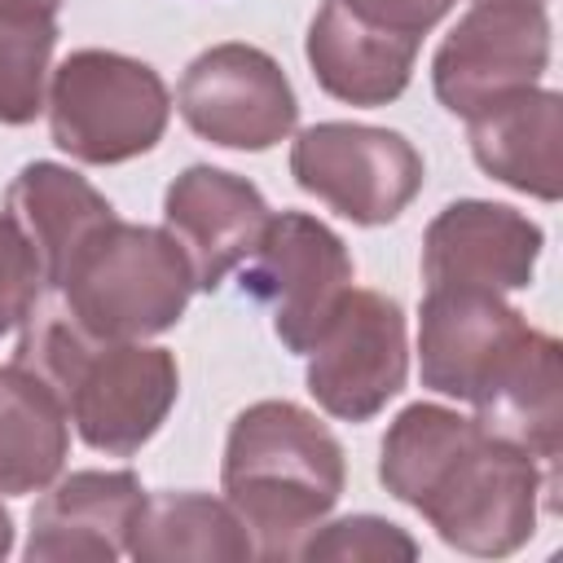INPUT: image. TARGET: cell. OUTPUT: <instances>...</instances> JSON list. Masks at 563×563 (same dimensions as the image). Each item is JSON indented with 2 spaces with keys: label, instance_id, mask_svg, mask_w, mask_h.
<instances>
[{
  "label": "cell",
  "instance_id": "cell-1",
  "mask_svg": "<svg viewBox=\"0 0 563 563\" xmlns=\"http://www.w3.org/2000/svg\"><path fill=\"white\" fill-rule=\"evenodd\" d=\"M383 488L418 510L435 537L475 559H506L537 532L541 497L554 506L559 475L523 449L488 435L449 405H405L378 444Z\"/></svg>",
  "mask_w": 563,
  "mask_h": 563
},
{
  "label": "cell",
  "instance_id": "cell-22",
  "mask_svg": "<svg viewBox=\"0 0 563 563\" xmlns=\"http://www.w3.org/2000/svg\"><path fill=\"white\" fill-rule=\"evenodd\" d=\"M295 559H308V563H409L418 559V541L383 519V515H347V519H334V523H317L303 541H299V554Z\"/></svg>",
  "mask_w": 563,
  "mask_h": 563
},
{
  "label": "cell",
  "instance_id": "cell-17",
  "mask_svg": "<svg viewBox=\"0 0 563 563\" xmlns=\"http://www.w3.org/2000/svg\"><path fill=\"white\" fill-rule=\"evenodd\" d=\"M475 422L537 457L550 475H559V453H563V352L559 339L537 330L523 356L497 378V387L471 405Z\"/></svg>",
  "mask_w": 563,
  "mask_h": 563
},
{
  "label": "cell",
  "instance_id": "cell-21",
  "mask_svg": "<svg viewBox=\"0 0 563 563\" xmlns=\"http://www.w3.org/2000/svg\"><path fill=\"white\" fill-rule=\"evenodd\" d=\"M57 18L0 13V123L22 128L44 110V84L53 75Z\"/></svg>",
  "mask_w": 563,
  "mask_h": 563
},
{
  "label": "cell",
  "instance_id": "cell-26",
  "mask_svg": "<svg viewBox=\"0 0 563 563\" xmlns=\"http://www.w3.org/2000/svg\"><path fill=\"white\" fill-rule=\"evenodd\" d=\"M13 554V515L0 506V559Z\"/></svg>",
  "mask_w": 563,
  "mask_h": 563
},
{
  "label": "cell",
  "instance_id": "cell-18",
  "mask_svg": "<svg viewBox=\"0 0 563 563\" xmlns=\"http://www.w3.org/2000/svg\"><path fill=\"white\" fill-rule=\"evenodd\" d=\"M4 211L18 220V229L26 233V242L40 255V273H44V290L62 277L66 260L75 255V246L114 216L110 198L88 185L79 172H70L66 163H48L35 158L26 163L9 189H4Z\"/></svg>",
  "mask_w": 563,
  "mask_h": 563
},
{
  "label": "cell",
  "instance_id": "cell-13",
  "mask_svg": "<svg viewBox=\"0 0 563 563\" xmlns=\"http://www.w3.org/2000/svg\"><path fill=\"white\" fill-rule=\"evenodd\" d=\"M264 194L224 167L194 163L185 167L163 194V229L176 238L194 268V290H220L229 273L246 264L264 224H268Z\"/></svg>",
  "mask_w": 563,
  "mask_h": 563
},
{
  "label": "cell",
  "instance_id": "cell-19",
  "mask_svg": "<svg viewBox=\"0 0 563 563\" xmlns=\"http://www.w3.org/2000/svg\"><path fill=\"white\" fill-rule=\"evenodd\" d=\"M70 453V418L57 391L22 369L0 365V497L48 488Z\"/></svg>",
  "mask_w": 563,
  "mask_h": 563
},
{
  "label": "cell",
  "instance_id": "cell-9",
  "mask_svg": "<svg viewBox=\"0 0 563 563\" xmlns=\"http://www.w3.org/2000/svg\"><path fill=\"white\" fill-rule=\"evenodd\" d=\"M550 66V13L537 0H475L431 57L435 101L471 119L497 97L541 84Z\"/></svg>",
  "mask_w": 563,
  "mask_h": 563
},
{
  "label": "cell",
  "instance_id": "cell-12",
  "mask_svg": "<svg viewBox=\"0 0 563 563\" xmlns=\"http://www.w3.org/2000/svg\"><path fill=\"white\" fill-rule=\"evenodd\" d=\"M541 246L545 233L523 211L488 198H457L440 207L422 233V282L510 295L532 286Z\"/></svg>",
  "mask_w": 563,
  "mask_h": 563
},
{
  "label": "cell",
  "instance_id": "cell-2",
  "mask_svg": "<svg viewBox=\"0 0 563 563\" xmlns=\"http://www.w3.org/2000/svg\"><path fill=\"white\" fill-rule=\"evenodd\" d=\"M13 361L44 378L79 440L110 457L141 453L180 396V369L167 347L88 339L48 290L22 317Z\"/></svg>",
  "mask_w": 563,
  "mask_h": 563
},
{
  "label": "cell",
  "instance_id": "cell-14",
  "mask_svg": "<svg viewBox=\"0 0 563 563\" xmlns=\"http://www.w3.org/2000/svg\"><path fill=\"white\" fill-rule=\"evenodd\" d=\"M145 506L136 471H70L31 510L22 559L31 563H114L128 554Z\"/></svg>",
  "mask_w": 563,
  "mask_h": 563
},
{
  "label": "cell",
  "instance_id": "cell-4",
  "mask_svg": "<svg viewBox=\"0 0 563 563\" xmlns=\"http://www.w3.org/2000/svg\"><path fill=\"white\" fill-rule=\"evenodd\" d=\"M48 295H57L88 339L136 343L185 317L194 268L167 229L110 216L75 246Z\"/></svg>",
  "mask_w": 563,
  "mask_h": 563
},
{
  "label": "cell",
  "instance_id": "cell-23",
  "mask_svg": "<svg viewBox=\"0 0 563 563\" xmlns=\"http://www.w3.org/2000/svg\"><path fill=\"white\" fill-rule=\"evenodd\" d=\"M40 295H44L40 255L26 242V233L18 229V220L9 211H0V334L18 330Z\"/></svg>",
  "mask_w": 563,
  "mask_h": 563
},
{
  "label": "cell",
  "instance_id": "cell-15",
  "mask_svg": "<svg viewBox=\"0 0 563 563\" xmlns=\"http://www.w3.org/2000/svg\"><path fill=\"white\" fill-rule=\"evenodd\" d=\"M471 158L497 185L537 202L563 194V97L554 88H519L466 119Z\"/></svg>",
  "mask_w": 563,
  "mask_h": 563
},
{
  "label": "cell",
  "instance_id": "cell-8",
  "mask_svg": "<svg viewBox=\"0 0 563 563\" xmlns=\"http://www.w3.org/2000/svg\"><path fill=\"white\" fill-rule=\"evenodd\" d=\"M176 110L194 136L242 154L282 145L299 123V97L277 57L242 40L211 44L185 66Z\"/></svg>",
  "mask_w": 563,
  "mask_h": 563
},
{
  "label": "cell",
  "instance_id": "cell-5",
  "mask_svg": "<svg viewBox=\"0 0 563 563\" xmlns=\"http://www.w3.org/2000/svg\"><path fill=\"white\" fill-rule=\"evenodd\" d=\"M48 136L88 167H114L150 154L172 119L163 75L114 48H75L48 75Z\"/></svg>",
  "mask_w": 563,
  "mask_h": 563
},
{
  "label": "cell",
  "instance_id": "cell-20",
  "mask_svg": "<svg viewBox=\"0 0 563 563\" xmlns=\"http://www.w3.org/2000/svg\"><path fill=\"white\" fill-rule=\"evenodd\" d=\"M128 554L141 563H246L255 545L224 497L211 493H145Z\"/></svg>",
  "mask_w": 563,
  "mask_h": 563
},
{
  "label": "cell",
  "instance_id": "cell-10",
  "mask_svg": "<svg viewBox=\"0 0 563 563\" xmlns=\"http://www.w3.org/2000/svg\"><path fill=\"white\" fill-rule=\"evenodd\" d=\"M308 391L339 422H369L405 391V308L383 290H347L321 339L308 347Z\"/></svg>",
  "mask_w": 563,
  "mask_h": 563
},
{
  "label": "cell",
  "instance_id": "cell-24",
  "mask_svg": "<svg viewBox=\"0 0 563 563\" xmlns=\"http://www.w3.org/2000/svg\"><path fill=\"white\" fill-rule=\"evenodd\" d=\"M343 4L352 13H361L365 22H374V26H387V31L422 40L457 0H343Z\"/></svg>",
  "mask_w": 563,
  "mask_h": 563
},
{
  "label": "cell",
  "instance_id": "cell-25",
  "mask_svg": "<svg viewBox=\"0 0 563 563\" xmlns=\"http://www.w3.org/2000/svg\"><path fill=\"white\" fill-rule=\"evenodd\" d=\"M62 0H0V13H44V18H57Z\"/></svg>",
  "mask_w": 563,
  "mask_h": 563
},
{
  "label": "cell",
  "instance_id": "cell-7",
  "mask_svg": "<svg viewBox=\"0 0 563 563\" xmlns=\"http://www.w3.org/2000/svg\"><path fill=\"white\" fill-rule=\"evenodd\" d=\"M290 176L303 194L361 229L391 224L422 189V154L396 128L325 119L290 141Z\"/></svg>",
  "mask_w": 563,
  "mask_h": 563
},
{
  "label": "cell",
  "instance_id": "cell-3",
  "mask_svg": "<svg viewBox=\"0 0 563 563\" xmlns=\"http://www.w3.org/2000/svg\"><path fill=\"white\" fill-rule=\"evenodd\" d=\"M343 484V444L312 409L295 400H255L229 422L220 488L255 559H295L299 541L339 506Z\"/></svg>",
  "mask_w": 563,
  "mask_h": 563
},
{
  "label": "cell",
  "instance_id": "cell-6",
  "mask_svg": "<svg viewBox=\"0 0 563 563\" xmlns=\"http://www.w3.org/2000/svg\"><path fill=\"white\" fill-rule=\"evenodd\" d=\"M356 264L347 242L308 211H273L255 251L238 268L242 295L268 308L286 352L308 356L325 321L352 290Z\"/></svg>",
  "mask_w": 563,
  "mask_h": 563
},
{
  "label": "cell",
  "instance_id": "cell-11",
  "mask_svg": "<svg viewBox=\"0 0 563 563\" xmlns=\"http://www.w3.org/2000/svg\"><path fill=\"white\" fill-rule=\"evenodd\" d=\"M537 325L497 290L427 286L418 312V374L422 387L462 405H479L497 378L523 356Z\"/></svg>",
  "mask_w": 563,
  "mask_h": 563
},
{
  "label": "cell",
  "instance_id": "cell-16",
  "mask_svg": "<svg viewBox=\"0 0 563 563\" xmlns=\"http://www.w3.org/2000/svg\"><path fill=\"white\" fill-rule=\"evenodd\" d=\"M418 48L422 40L374 26L361 13H352L343 0H321L303 35V57L321 92L369 110L391 106L409 88Z\"/></svg>",
  "mask_w": 563,
  "mask_h": 563
},
{
  "label": "cell",
  "instance_id": "cell-27",
  "mask_svg": "<svg viewBox=\"0 0 563 563\" xmlns=\"http://www.w3.org/2000/svg\"><path fill=\"white\" fill-rule=\"evenodd\" d=\"M537 4H545V0H537Z\"/></svg>",
  "mask_w": 563,
  "mask_h": 563
}]
</instances>
